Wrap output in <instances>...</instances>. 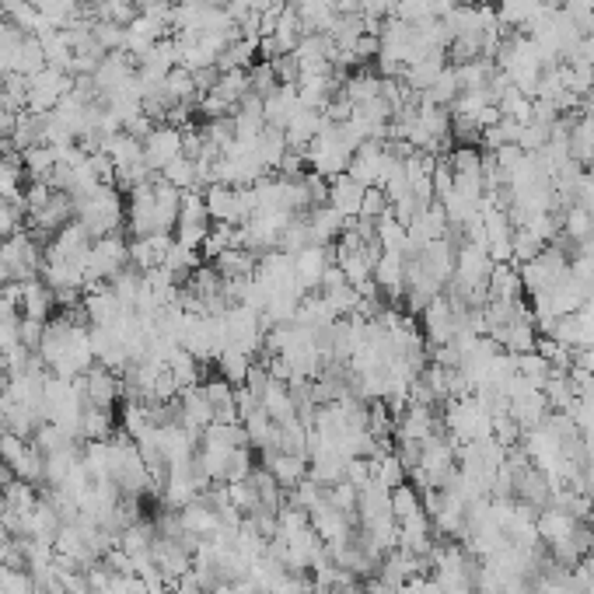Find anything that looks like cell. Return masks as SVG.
<instances>
[{
    "label": "cell",
    "mask_w": 594,
    "mask_h": 594,
    "mask_svg": "<svg viewBox=\"0 0 594 594\" xmlns=\"http://www.w3.org/2000/svg\"><path fill=\"white\" fill-rule=\"evenodd\" d=\"M77 207V221L88 228L91 242L105 235H116V231H126V193H119L116 186H98L91 196L84 200H74Z\"/></svg>",
    "instance_id": "cell-1"
},
{
    "label": "cell",
    "mask_w": 594,
    "mask_h": 594,
    "mask_svg": "<svg viewBox=\"0 0 594 594\" xmlns=\"http://www.w3.org/2000/svg\"><path fill=\"white\" fill-rule=\"evenodd\" d=\"M567 277H570V256L560 249V245H546L539 256L528 259V263L521 266V284H525L528 297L553 291V287L563 284Z\"/></svg>",
    "instance_id": "cell-2"
},
{
    "label": "cell",
    "mask_w": 594,
    "mask_h": 594,
    "mask_svg": "<svg viewBox=\"0 0 594 594\" xmlns=\"http://www.w3.org/2000/svg\"><path fill=\"white\" fill-rule=\"evenodd\" d=\"M70 88H74V74H67L60 67H42L35 77H28V109L53 112Z\"/></svg>",
    "instance_id": "cell-3"
},
{
    "label": "cell",
    "mask_w": 594,
    "mask_h": 594,
    "mask_svg": "<svg viewBox=\"0 0 594 594\" xmlns=\"http://www.w3.org/2000/svg\"><path fill=\"white\" fill-rule=\"evenodd\" d=\"M395 154L385 147V140H364L350 158V175L364 186H381L392 168Z\"/></svg>",
    "instance_id": "cell-4"
},
{
    "label": "cell",
    "mask_w": 594,
    "mask_h": 594,
    "mask_svg": "<svg viewBox=\"0 0 594 594\" xmlns=\"http://www.w3.org/2000/svg\"><path fill=\"white\" fill-rule=\"evenodd\" d=\"M182 147H186V133H182L179 126L158 123L144 137V161L161 175L175 158H182Z\"/></svg>",
    "instance_id": "cell-5"
},
{
    "label": "cell",
    "mask_w": 594,
    "mask_h": 594,
    "mask_svg": "<svg viewBox=\"0 0 594 594\" xmlns=\"http://www.w3.org/2000/svg\"><path fill=\"white\" fill-rule=\"evenodd\" d=\"M81 381H84V399H88V406L116 409L119 402H123V381H119V374L109 371L105 364H98V360L81 374Z\"/></svg>",
    "instance_id": "cell-6"
},
{
    "label": "cell",
    "mask_w": 594,
    "mask_h": 594,
    "mask_svg": "<svg viewBox=\"0 0 594 594\" xmlns=\"http://www.w3.org/2000/svg\"><path fill=\"white\" fill-rule=\"evenodd\" d=\"M423 318V339H427V346H444L451 343V339L458 336V318H455V308H451L448 297H434V301L427 304V308L420 311Z\"/></svg>",
    "instance_id": "cell-7"
},
{
    "label": "cell",
    "mask_w": 594,
    "mask_h": 594,
    "mask_svg": "<svg viewBox=\"0 0 594 594\" xmlns=\"http://www.w3.org/2000/svg\"><path fill=\"white\" fill-rule=\"evenodd\" d=\"M374 284H378V294L388 297L392 304L406 297V256L402 252H381L378 263H374Z\"/></svg>",
    "instance_id": "cell-8"
},
{
    "label": "cell",
    "mask_w": 594,
    "mask_h": 594,
    "mask_svg": "<svg viewBox=\"0 0 594 594\" xmlns=\"http://www.w3.org/2000/svg\"><path fill=\"white\" fill-rule=\"evenodd\" d=\"M336 263V249L332 245H311V249H304L301 256H294V270H297V280L304 284V291H318V284H322L325 270Z\"/></svg>",
    "instance_id": "cell-9"
},
{
    "label": "cell",
    "mask_w": 594,
    "mask_h": 594,
    "mask_svg": "<svg viewBox=\"0 0 594 594\" xmlns=\"http://www.w3.org/2000/svg\"><path fill=\"white\" fill-rule=\"evenodd\" d=\"M364 193H367V186H364V182L353 179L350 172H343V175H336V179H329V207L339 210L346 221L360 217V207H364Z\"/></svg>",
    "instance_id": "cell-10"
},
{
    "label": "cell",
    "mask_w": 594,
    "mask_h": 594,
    "mask_svg": "<svg viewBox=\"0 0 594 594\" xmlns=\"http://www.w3.org/2000/svg\"><path fill=\"white\" fill-rule=\"evenodd\" d=\"M175 235H151V238H130V266L140 273L147 270H161L165 256L172 249Z\"/></svg>",
    "instance_id": "cell-11"
},
{
    "label": "cell",
    "mask_w": 594,
    "mask_h": 594,
    "mask_svg": "<svg viewBox=\"0 0 594 594\" xmlns=\"http://www.w3.org/2000/svg\"><path fill=\"white\" fill-rule=\"evenodd\" d=\"M525 284H521V270L514 263H493L490 280H486V301H521Z\"/></svg>",
    "instance_id": "cell-12"
},
{
    "label": "cell",
    "mask_w": 594,
    "mask_h": 594,
    "mask_svg": "<svg viewBox=\"0 0 594 594\" xmlns=\"http://www.w3.org/2000/svg\"><path fill=\"white\" fill-rule=\"evenodd\" d=\"M179 521H182V532L186 535H196V539H214L217 532H221V518H217V511L207 504V500H193L189 507H182L179 511Z\"/></svg>",
    "instance_id": "cell-13"
},
{
    "label": "cell",
    "mask_w": 594,
    "mask_h": 594,
    "mask_svg": "<svg viewBox=\"0 0 594 594\" xmlns=\"http://www.w3.org/2000/svg\"><path fill=\"white\" fill-rule=\"evenodd\" d=\"M56 294L49 291L42 280H25L21 284V318H35V322H49L56 315Z\"/></svg>",
    "instance_id": "cell-14"
},
{
    "label": "cell",
    "mask_w": 594,
    "mask_h": 594,
    "mask_svg": "<svg viewBox=\"0 0 594 594\" xmlns=\"http://www.w3.org/2000/svg\"><path fill=\"white\" fill-rule=\"evenodd\" d=\"M263 109H266V126H277L284 130L291 123V116L301 109V98H297V84H277L270 95L263 98Z\"/></svg>",
    "instance_id": "cell-15"
},
{
    "label": "cell",
    "mask_w": 594,
    "mask_h": 594,
    "mask_svg": "<svg viewBox=\"0 0 594 594\" xmlns=\"http://www.w3.org/2000/svg\"><path fill=\"white\" fill-rule=\"evenodd\" d=\"M325 126V116L318 109H297L291 116V123L284 126V137H287V147H294V151H308L311 140L322 133Z\"/></svg>",
    "instance_id": "cell-16"
},
{
    "label": "cell",
    "mask_w": 594,
    "mask_h": 594,
    "mask_svg": "<svg viewBox=\"0 0 594 594\" xmlns=\"http://www.w3.org/2000/svg\"><path fill=\"white\" fill-rule=\"evenodd\" d=\"M263 465L273 472V479H277L280 486H284L287 493L294 490L301 479H308V458L304 455H287V451H273V455H263Z\"/></svg>",
    "instance_id": "cell-17"
},
{
    "label": "cell",
    "mask_w": 594,
    "mask_h": 594,
    "mask_svg": "<svg viewBox=\"0 0 594 594\" xmlns=\"http://www.w3.org/2000/svg\"><path fill=\"white\" fill-rule=\"evenodd\" d=\"M119 430V420L112 416V409H98V406H84L81 413V427H77V441H112V434Z\"/></svg>",
    "instance_id": "cell-18"
},
{
    "label": "cell",
    "mask_w": 594,
    "mask_h": 594,
    "mask_svg": "<svg viewBox=\"0 0 594 594\" xmlns=\"http://www.w3.org/2000/svg\"><path fill=\"white\" fill-rule=\"evenodd\" d=\"M577 525H581V521H577L574 514L560 511V507H546V511L539 514V521H535V528H539V539L549 542V546H560V542H567L570 535L577 532Z\"/></svg>",
    "instance_id": "cell-19"
},
{
    "label": "cell",
    "mask_w": 594,
    "mask_h": 594,
    "mask_svg": "<svg viewBox=\"0 0 594 594\" xmlns=\"http://www.w3.org/2000/svg\"><path fill=\"white\" fill-rule=\"evenodd\" d=\"M308 224H311V238H315V245H336L350 221H346L339 210H332L329 203H325V207L308 210Z\"/></svg>",
    "instance_id": "cell-20"
},
{
    "label": "cell",
    "mask_w": 594,
    "mask_h": 594,
    "mask_svg": "<svg viewBox=\"0 0 594 594\" xmlns=\"http://www.w3.org/2000/svg\"><path fill=\"white\" fill-rule=\"evenodd\" d=\"M214 270L221 273L224 280H245L256 277L259 270V256L252 249H228L214 259Z\"/></svg>",
    "instance_id": "cell-21"
},
{
    "label": "cell",
    "mask_w": 594,
    "mask_h": 594,
    "mask_svg": "<svg viewBox=\"0 0 594 594\" xmlns=\"http://www.w3.org/2000/svg\"><path fill=\"white\" fill-rule=\"evenodd\" d=\"M339 91H343L353 105H367L381 95V74H374V70H367V67H357L350 77H346Z\"/></svg>",
    "instance_id": "cell-22"
},
{
    "label": "cell",
    "mask_w": 594,
    "mask_h": 594,
    "mask_svg": "<svg viewBox=\"0 0 594 594\" xmlns=\"http://www.w3.org/2000/svg\"><path fill=\"white\" fill-rule=\"evenodd\" d=\"M252 154H256V161L266 168V172H277L280 158L287 154V137H284V130H277V126H266V130L259 133L256 144H252Z\"/></svg>",
    "instance_id": "cell-23"
},
{
    "label": "cell",
    "mask_w": 594,
    "mask_h": 594,
    "mask_svg": "<svg viewBox=\"0 0 594 594\" xmlns=\"http://www.w3.org/2000/svg\"><path fill=\"white\" fill-rule=\"evenodd\" d=\"M252 364H256V360H252L249 353L235 350V346H224V350L217 353V360H214L217 374H221L224 381H231V385H235V388H238V385H245V378H249Z\"/></svg>",
    "instance_id": "cell-24"
},
{
    "label": "cell",
    "mask_w": 594,
    "mask_h": 594,
    "mask_svg": "<svg viewBox=\"0 0 594 594\" xmlns=\"http://www.w3.org/2000/svg\"><path fill=\"white\" fill-rule=\"evenodd\" d=\"M200 266H203L200 249H193V245H182V242H172V249H168V256H165V270L172 273L179 284H186V280L193 277Z\"/></svg>",
    "instance_id": "cell-25"
},
{
    "label": "cell",
    "mask_w": 594,
    "mask_h": 594,
    "mask_svg": "<svg viewBox=\"0 0 594 594\" xmlns=\"http://www.w3.org/2000/svg\"><path fill=\"white\" fill-rule=\"evenodd\" d=\"M371 479L385 486V490H395V486L409 483V469L399 462L395 451H381L378 458H371Z\"/></svg>",
    "instance_id": "cell-26"
},
{
    "label": "cell",
    "mask_w": 594,
    "mask_h": 594,
    "mask_svg": "<svg viewBox=\"0 0 594 594\" xmlns=\"http://www.w3.org/2000/svg\"><path fill=\"white\" fill-rule=\"evenodd\" d=\"M462 95V84H458V74H455V67H444L441 74H437V81L430 84L427 91L420 95V102H430V105H444V109H451L455 105V98Z\"/></svg>",
    "instance_id": "cell-27"
},
{
    "label": "cell",
    "mask_w": 594,
    "mask_h": 594,
    "mask_svg": "<svg viewBox=\"0 0 594 594\" xmlns=\"http://www.w3.org/2000/svg\"><path fill=\"white\" fill-rule=\"evenodd\" d=\"M374 228H378V245H381V252H402L406 256V245H409V231H406V224L399 221V217L388 210L381 221H374Z\"/></svg>",
    "instance_id": "cell-28"
},
{
    "label": "cell",
    "mask_w": 594,
    "mask_h": 594,
    "mask_svg": "<svg viewBox=\"0 0 594 594\" xmlns=\"http://www.w3.org/2000/svg\"><path fill=\"white\" fill-rule=\"evenodd\" d=\"M311 245H315V238H311L308 214L294 217V221L284 228V235H280V252H287V256H301V252L311 249Z\"/></svg>",
    "instance_id": "cell-29"
},
{
    "label": "cell",
    "mask_w": 594,
    "mask_h": 594,
    "mask_svg": "<svg viewBox=\"0 0 594 594\" xmlns=\"http://www.w3.org/2000/svg\"><path fill=\"white\" fill-rule=\"evenodd\" d=\"M161 179L168 182V186H175V189H182V193H189V189H203L200 186V172H196V161L193 158H175L172 165L161 172Z\"/></svg>",
    "instance_id": "cell-30"
},
{
    "label": "cell",
    "mask_w": 594,
    "mask_h": 594,
    "mask_svg": "<svg viewBox=\"0 0 594 594\" xmlns=\"http://www.w3.org/2000/svg\"><path fill=\"white\" fill-rule=\"evenodd\" d=\"M228 249H238L235 245V228L231 224H214L210 228V235H207V242L200 245V256H203V263H214L221 252H228Z\"/></svg>",
    "instance_id": "cell-31"
},
{
    "label": "cell",
    "mask_w": 594,
    "mask_h": 594,
    "mask_svg": "<svg viewBox=\"0 0 594 594\" xmlns=\"http://www.w3.org/2000/svg\"><path fill=\"white\" fill-rule=\"evenodd\" d=\"M423 511V500H420V490H416L413 483H402L392 490V518L395 521H406L413 518V514Z\"/></svg>",
    "instance_id": "cell-32"
},
{
    "label": "cell",
    "mask_w": 594,
    "mask_h": 594,
    "mask_svg": "<svg viewBox=\"0 0 594 594\" xmlns=\"http://www.w3.org/2000/svg\"><path fill=\"white\" fill-rule=\"evenodd\" d=\"M518 374L525 381H532L535 388H542L549 381V374H553V364H549L546 357H542L539 350L532 353H518Z\"/></svg>",
    "instance_id": "cell-33"
},
{
    "label": "cell",
    "mask_w": 594,
    "mask_h": 594,
    "mask_svg": "<svg viewBox=\"0 0 594 594\" xmlns=\"http://www.w3.org/2000/svg\"><path fill=\"white\" fill-rule=\"evenodd\" d=\"M542 249H546V245H542L539 238L532 235V231H528V228H514V242H511V263H521V266H525L528 259H535Z\"/></svg>",
    "instance_id": "cell-34"
},
{
    "label": "cell",
    "mask_w": 594,
    "mask_h": 594,
    "mask_svg": "<svg viewBox=\"0 0 594 594\" xmlns=\"http://www.w3.org/2000/svg\"><path fill=\"white\" fill-rule=\"evenodd\" d=\"M388 210H392V203H388L385 189L367 186V193H364V207H360V217H364V221H381V217H385Z\"/></svg>",
    "instance_id": "cell-35"
},
{
    "label": "cell",
    "mask_w": 594,
    "mask_h": 594,
    "mask_svg": "<svg viewBox=\"0 0 594 594\" xmlns=\"http://www.w3.org/2000/svg\"><path fill=\"white\" fill-rule=\"evenodd\" d=\"M42 336H46V322H35V318H18V343L25 350L39 353Z\"/></svg>",
    "instance_id": "cell-36"
},
{
    "label": "cell",
    "mask_w": 594,
    "mask_h": 594,
    "mask_svg": "<svg viewBox=\"0 0 594 594\" xmlns=\"http://www.w3.org/2000/svg\"><path fill=\"white\" fill-rule=\"evenodd\" d=\"M7 284H14V273L7 270V263L0 259V287H7Z\"/></svg>",
    "instance_id": "cell-37"
},
{
    "label": "cell",
    "mask_w": 594,
    "mask_h": 594,
    "mask_svg": "<svg viewBox=\"0 0 594 594\" xmlns=\"http://www.w3.org/2000/svg\"><path fill=\"white\" fill-rule=\"evenodd\" d=\"M581 437H584V448H588V455L594 458V427H588V430H581Z\"/></svg>",
    "instance_id": "cell-38"
},
{
    "label": "cell",
    "mask_w": 594,
    "mask_h": 594,
    "mask_svg": "<svg viewBox=\"0 0 594 594\" xmlns=\"http://www.w3.org/2000/svg\"><path fill=\"white\" fill-rule=\"evenodd\" d=\"M584 525H588V532H591V539H594V511L588 514V518H584Z\"/></svg>",
    "instance_id": "cell-39"
}]
</instances>
